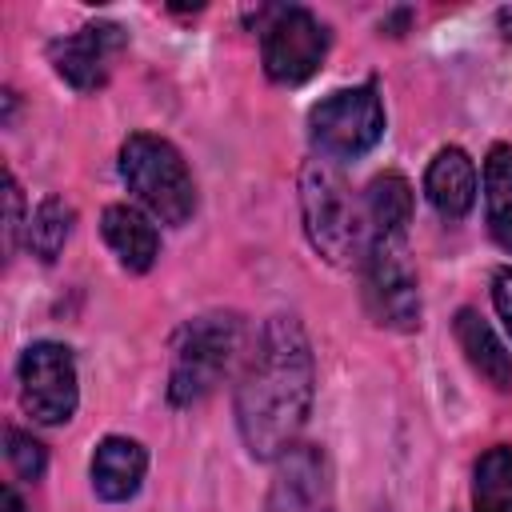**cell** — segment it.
Returning a JSON list of instances; mask_svg holds the SVG:
<instances>
[{"instance_id": "cell-19", "label": "cell", "mask_w": 512, "mask_h": 512, "mask_svg": "<svg viewBox=\"0 0 512 512\" xmlns=\"http://www.w3.org/2000/svg\"><path fill=\"white\" fill-rule=\"evenodd\" d=\"M44 444L40 440H32L28 432H20V428H8V464L16 468V476L20 480H40L44 476Z\"/></svg>"}, {"instance_id": "cell-10", "label": "cell", "mask_w": 512, "mask_h": 512, "mask_svg": "<svg viewBox=\"0 0 512 512\" xmlns=\"http://www.w3.org/2000/svg\"><path fill=\"white\" fill-rule=\"evenodd\" d=\"M268 512H332V472L316 444H296L280 456Z\"/></svg>"}, {"instance_id": "cell-15", "label": "cell", "mask_w": 512, "mask_h": 512, "mask_svg": "<svg viewBox=\"0 0 512 512\" xmlns=\"http://www.w3.org/2000/svg\"><path fill=\"white\" fill-rule=\"evenodd\" d=\"M364 212L372 224V236H404L412 220V188L400 172H384L364 192Z\"/></svg>"}, {"instance_id": "cell-20", "label": "cell", "mask_w": 512, "mask_h": 512, "mask_svg": "<svg viewBox=\"0 0 512 512\" xmlns=\"http://www.w3.org/2000/svg\"><path fill=\"white\" fill-rule=\"evenodd\" d=\"M4 200H8V224H4V232H8V256L16 252V236H20V184H16V176L8 172L4 176Z\"/></svg>"}, {"instance_id": "cell-6", "label": "cell", "mask_w": 512, "mask_h": 512, "mask_svg": "<svg viewBox=\"0 0 512 512\" xmlns=\"http://www.w3.org/2000/svg\"><path fill=\"white\" fill-rule=\"evenodd\" d=\"M364 296L376 324L396 332H412L420 324V288L404 236H372L364 256Z\"/></svg>"}, {"instance_id": "cell-4", "label": "cell", "mask_w": 512, "mask_h": 512, "mask_svg": "<svg viewBox=\"0 0 512 512\" xmlns=\"http://www.w3.org/2000/svg\"><path fill=\"white\" fill-rule=\"evenodd\" d=\"M120 176L136 192V200L164 224H184L196 212L192 172L164 136H128L120 148Z\"/></svg>"}, {"instance_id": "cell-23", "label": "cell", "mask_w": 512, "mask_h": 512, "mask_svg": "<svg viewBox=\"0 0 512 512\" xmlns=\"http://www.w3.org/2000/svg\"><path fill=\"white\" fill-rule=\"evenodd\" d=\"M496 24H500V36L512 40V8H500V12H496Z\"/></svg>"}, {"instance_id": "cell-21", "label": "cell", "mask_w": 512, "mask_h": 512, "mask_svg": "<svg viewBox=\"0 0 512 512\" xmlns=\"http://www.w3.org/2000/svg\"><path fill=\"white\" fill-rule=\"evenodd\" d=\"M492 304H496L504 328L512 332V268H500V272L492 276Z\"/></svg>"}, {"instance_id": "cell-8", "label": "cell", "mask_w": 512, "mask_h": 512, "mask_svg": "<svg viewBox=\"0 0 512 512\" xmlns=\"http://www.w3.org/2000/svg\"><path fill=\"white\" fill-rule=\"evenodd\" d=\"M20 404L36 424H64L76 412V360L56 340H36L20 356Z\"/></svg>"}, {"instance_id": "cell-7", "label": "cell", "mask_w": 512, "mask_h": 512, "mask_svg": "<svg viewBox=\"0 0 512 512\" xmlns=\"http://www.w3.org/2000/svg\"><path fill=\"white\" fill-rule=\"evenodd\" d=\"M260 56L276 84H304L328 56V28L308 8H272L260 28Z\"/></svg>"}, {"instance_id": "cell-3", "label": "cell", "mask_w": 512, "mask_h": 512, "mask_svg": "<svg viewBox=\"0 0 512 512\" xmlns=\"http://www.w3.org/2000/svg\"><path fill=\"white\" fill-rule=\"evenodd\" d=\"M240 344H244V324L236 312H204L188 320L172 348L168 400L180 408L204 400L220 384V376L232 368Z\"/></svg>"}, {"instance_id": "cell-9", "label": "cell", "mask_w": 512, "mask_h": 512, "mask_svg": "<svg viewBox=\"0 0 512 512\" xmlns=\"http://www.w3.org/2000/svg\"><path fill=\"white\" fill-rule=\"evenodd\" d=\"M128 36L120 24L112 20H96V24H84L76 28L72 36H60L48 44V56L56 64V72L76 88V92H96L104 88V80L112 76V64L116 56L124 52Z\"/></svg>"}, {"instance_id": "cell-11", "label": "cell", "mask_w": 512, "mask_h": 512, "mask_svg": "<svg viewBox=\"0 0 512 512\" xmlns=\"http://www.w3.org/2000/svg\"><path fill=\"white\" fill-rule=\"evenodd\" d=\"M424 192L444 220H464L476 204V164L464 148H440L424 172Z\"/></svg>"}, {"instance_id": "cell-18", "label": "cell", "mask_w": 512, "mask_h": 512, "mask_svg": "<svg viewBox=\"0 0 512 512\" xmlns=\"http://www.w3.org/2000/svg\"><path fill=\"white\" fill-rule=\"evenodd\" d=\"M72 220H76L72 204H64L60 196H44L40 208L28 216V248H32L44 264H52V260L60 256L68 232H72Z\"/></svg>"}, {"instance_id": "cell-12", "label": "cell", "mask_w": 512, "mask_h": 512, "mask_svg": "<svg viewBox=\"0 0 512 512\" xmlns=\"http://www.w3.org/2000/svg\"><path fill=\"white\" fill-rule=\"evenodd\" d=\"M144 468H148V452L128 440V436H108L96 444L92 452V488L100 500H128L136 496L140 480H144Z\"/></svg>"}, {"instance_id": "cell-16", "label": "cell", "mask_w": 512, "mask_h": 512, "mask_svg": "<svg viewBox=\"0 0 512 512\" xmlns=\"http://www.w3.org/2000/svg\"><path fill=\"white\" fill-rule=\"evenodd\" d=\"M484 204L488 228L500 248L512 252V144H492L484 160Z\"/></svg>"}, {"instance_id": "cell-1", "label": "cell", "mask_w": 512, "mask_h": 512, "mask_svg": "<svg viewBox=\"0 0 512 512\" xmlns=\"http://www.w3.org/2000/svg\"><path fill=\"white\" fill-rule=\"evenodd\" d=\"M312 408V348L296 316H272L236 388V424L256 460H280Z\"/></svg>"}, {"instance_id": "cell-22", "label": "cell", "mask_w": 512, "mask_h": 512, "mask_svg": "<svg viewBox=\"0 0 512 512\" xmlns=\"http://www.w3.org/2000/svg\"><path fill=\"white\" fill-rule=\"evenodd\" d=\"M0 512H28V508H24V500H20V492H16L12 484H8V488H4V496H0Z\"/></svg>"}, {"instance_id": "cell-5", "label": "cell", "mask_w": 512, "mask_h": 512, "mask_svg": "<svg viewBox=\"0 0 512 512\" xmlns=\"http://www.w3.org/2000/svg\"><path fill=\"white\" fill-rule=\"evenodd\" d=\"M308 132H312V144L320 148V156H328V160L364 156L384 136V104L372 84L340 88L308 112Z\"/></svg>"}, {"instance_id": "cell-17", "label": "cell", "mask_w": 512, "mask_h": 512, "mask_svg": "<svg viewBox=\"0 0 512 512\" xmlns=\"http://www.w3.org/2000/svg\"><path fill=\"white\" fill-rule=\"evenodd\" d=\"M472 512H512V448L496 444L476 460Z\"/></svg>"}, {"instance_id": "cell-13", "label": "cell", "mask_w": 512, "mask_h": 512, "mask_svg": "<svg viewBox=\"0 0 512 512\" xmlns=\"http://www.w3.org/2000/svg\"><path fill=\"white\" fill-rule=\"evenodd\" d=\"M100 232L108 240V248L116 252V260L128 272H148L156 252H160V236L152 228V220L132 208V204H108L100 216Z\"/></svg>"}, {"instance_id": "cell-14", "label": "cell", "mask_w": 512, "mask_h": 512, "mask_svg": "<svg viewBox=\"0 0 512 512\" xmlns=\"http://www.w3.org/2000/svg\"><path fill=\"white\" fill-rule=\"evenodd\" d=\"M452 332L468 356V364L492 384V388H508L512 384V356L504 352V344L496 340V332L488 328V320L476 308H460L452 320Z\"/></svg>"}, {"instance_id": "cell-2", "label": "cell", "mask_w": 512, "mask_h": 512, "mask_svg": "<svg viewBox=\"0 0 512 512\" xmlns=\"http://www.w3.org/2000/svg\"><path fill=\"white\" fill-rule=\"evenodd\" d=\"M300 208L312 248L332 264H356L368 256L372 224L364 212V200L352 196L340 168L324 156L308 160L300 168Z\"/></svg>"}]
</instances>
